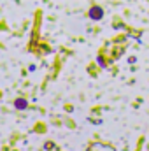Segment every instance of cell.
Wrapping results in <instances>:
<instances>
[{
    "label": "cell",
    "mask_w": 149,
    "mask_h": 151,
    "mask_svg": "<svg viewBox=\"0 0 149 151\" xmlns=\"http://www.w3.org/2000/svg\"><path fill=\"white\" fill-rule=\"evenodd\" d=\"M90 16H91L93 19H97V21H98V19H102V16H104V11H102L100 7H93V9L90 11Z\"/></svg>",
    "instance_id": "obj_1"
},
{
    "label": "cell",
    "mask_w": 149,
    "mask_h": 151,
    "mask_svg": "<svg viewBox=\"0 0 149 151\" xmlns=\"http://www.w3.org/2000/svg\"><path fill=\"white\" fill-rule=\"evenodd\" d=\"M16 107H18V109H25V107H27V100L18 99V100H16Z\"/></svg>",
    "instance_id": "obj_2"
}]
</instances>
